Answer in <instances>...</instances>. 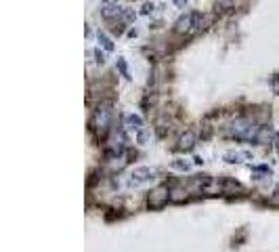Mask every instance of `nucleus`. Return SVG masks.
I'll return each mask as SVG.
<instances>
[{"instance_id":"nucleus-1","label":"nucleus","mask_w":279,"mask_h":252,"mask_svg":"<svg viewBox=\"0 0 279 252\" xmlns=\"http://www.w3.org/2000/svg\"><path fill=\"white\" fill-rule=\"evenodd\" d=\"M112 122H113V105L103 101V103H99L97 109L92 112V118H90V128L92 132L99 137V139H105L110 135L112 130Z\"/></svg>"},{"instance_id":"nucleus-2","label":"nucleus","mask_w":279,"mask_h":252,"mask_svg":"<svg viewBox=\"0 0 279 252\" xmlns=\"http://www.w3.org/2000/svg\"><path fill=\"white\" fill-rule=\"evenodd\" d=\"M258 128L260 126H256L252 120H248V118H237V120H233L227 126V137L237 139V141H256Z\"/></svg>"},{"instance_id":"nucleus-3","label":"nucleus","mask_w":279,"mask_h":252,"mask_svg":"<svg viewBox=\"0 0 279 252\" xmlns=\"http://www.w3.org/2000/svg\"><path fill=\"white\" fill-rule=\"evenodd\" d=\"M204 21H206V17L199 11H187V13H183L181 17L176 19L174 32H176V34H181V36L197 34V32L204 28Z\"/></svg>"},{"instance_id":"nucleus-4","label":"nucleus","mask_w":279,"mask_h":252,"mask_svg":"<svg viewBox=\"0 0 279 252\" xmlns=\"http://www.w3.org/2000/svg\"><path fill=\"white\" fill-rule=\"evenodd\" d=\"M156 175H158V170H156V168H151V166H137V168L128 175L126 185H128L130 189L145 187V185H149L151 181L156 179Z\"/></svg>"},{"instance_id":"nucleus-5","label":"nucleus","mask_w":279,"mask_h":252,"mask_svg":"<svg viewBox=\"0 0 279 252\" xmlns=\"http://www.w3.org/2000/svg\"><path fill=\"white\" fill-rule=\"evenodd\" d=\"M126 130L133 132L135 135V141L139 145H145L147 141H149V128L145 126L143 118L139 114H128L126 116Z\"/></svg>"},{"instance_id":"nucleus-6","label":"nucleus","mask_w":279,"mask_h":252,"mask_svg":"<svg viewBox=\"0 0 279 252\" xmlns=\"http://www.w3.org/2000/svg\"><path fill=\"white\" fill-rule=\"evenodd\" d=\"M168 202H170V189L166 185H158L147 195V204H149L151 210H162Z\"/></svg>"},{"instance_id":"nucleus-7","label":"nucleus","mask_w":279,"mask_h":252,"mask_svg":"<svg viewBox=\"0 0 279 252\" xmlns=\"http://www.w3.org/2000/svg\"><path fill=\"white\" fill-rule=\"evenodd\" d=\"M126 6H122L120 2L115 0H101L99 2V15L107 21H113V19H122V13Z\"/></svg>"},{"instance_id":"nucleus-8","label":"nucleus","mask_w":279,"mask_h":252,"mask_svg":"<svg viewBox=\"0 0 279 252\" xmlns=\"http://www.w3.org/2000/svg\"><path fill=\"white\" fill-rule=\"evenodd\" d=\"M195 143H197L195 132H193V130H185L183 135H181L179 139H176L174 149H176V152H191V149L195 147Z\"/></svg>"},{"instance_id":"nucleus-9","label":"nucleus","mask_w":279,"mask_h":252,"mask_svg":"<svg viewBox=\"0 0 279 252\" xmlns=\"http://www.w3.org/2000/svg\"><path fill=\"white\" fill-rule=\"evenodd\" d=\"M223 160L227 164H244L248 160H252V154L250 152H239V149L237 152H224Z\"/></svg>"},{"instance_id":"nucleus-10","label":"nucleus","mask_w":279,"mask_h":252,"mask_svg":"<svg viewBox=\"0 0 279 252\" xmlns=\"http://www.w3.org/2000/svg\"><path fill=\"white\" fill-rule=\"evenodd\" d=\"M97 40H99V46H103V51H107V53H112V51H113V40L105 34V32H101V30H99Z\"/></svg>"},{"instance_id":"nucleus-11","label":"nucleus","mask_w":279,"mask_h":252,"mask_svg":"<svg viewBox=\"0 0 279 252\" xmlns=\"http://www.w3.org/2000/svg\"><path fill=\"white\" fill-rule=\"evenodd\" d=\"M170 168H172V170H179V172H189V170H191V162L185 160V158H179V160H172Z\"/></svg>"},{"instance_id":"nucleus-12","label":"nucleus","mask_w":279,"mask_h":252,"mask_svg":"<svg viewBox=\"0 0 279 252\" xmlns=\"http://www.w3.org/2000/svg\"><path fill=\"white\" fill-rule=\"evenodd\" d=\"M252 175H254V179H256V181H262V179L271 177V168H267V166H254L252 168Z\"/></svg>"},{"instance_id":"nucleus-13","label":"nucleus","mask_w":279,"mask_h":252,"mask_svg":"<svg viewBox=\"0 0 279 252\" xmlns=\"http://www.w3.org/2000/svg\"><path fill=\"white\" fill-rule=\"evenodd\" d=\"M229 189H233V191H235V189H237V191H244V187L239 185L237 181H233V179H224V181H223V191H224V193H229Z\"/></svg>"},{"instance_id":"nucleus-14","label":"nucleus","mask_w":279,"mask_h":252,"mask_svg":"<svg viewBox=\"0 0 279 252\" xmlns=\"http://www.w3.org/2000/svg\"><path fill=\"white\" fill-rule=\"evenodd\" d=\"M269 139H271V130L267 128V126H260L258 135H256V141H254V143H267Z\"/></svg>"},{"instance_id":"nucleus-15","label":"nucleus","mask_w":279,"mask_h":252,"mask_svg":"<svg viewBox=\"0 0 279 252\" xmlns=\"http://www.w3.org/2000/svg\"><path fill=\"white\" fill-rule=\"evenodd\" d=\"M237 0H216V6L223 11H229V9H235Z\"/></svg>"},{"instance_id":"nucleus-16","label":"nucleus","mask_w":279,"mask_h":252,"mask_svg":"<svg viewBox=\"0 0 279 252\" xmlns=\"http://www.w3.org/2000/svg\"><path fill=\"white\" fill-rule=\"evenodd\" d=\"M115 65H118V69L122 72V76H124V78H130V72H128V63H126V59H124V57H118V63H115Z\"/></svg>"},{"instance_id":"nucleus-17","label":"nucleus","mask_w":279,"mask_h":252,"mask_svg":"<svg viewBox=\"0 0 279 252\" xmlns=\"http://www.w3.org/2000/svg\"><path fill=\"white\" fill-rule=\"evenodd\" d=\"M191 2L193 0H174V6H179V9H187Z\"/></svg>"},{"instance_id":"nucleus-18","label":"nucleus","mask_w":279,"mask_h":252,"mask_svg":"<svg viewBox=\"0 0 279 252\" xmlns=\"http://www.w3.org/2000/svg\"><path fill=\"white\" fill-rule=\"evenodd\" d=\"M95 55H97V63H99V65H103V63H105V53H101V46L95 51Z\"/></svg>"},{"instance_id":"nucleus-19","label":"nucleus","mask_w":279,"mask_h":252,"mask_svg":"<svg viewBox=\"0 0 279 252\" xmlns=\"http://www.w3.org/2000/svg\"><path fill=\"white\" fill-rule=\"evenodd\" d=\"M141 13H143V15H151V13H153V4L145 2V4L141 6Z\"/></svg>"},{"instance_id":"nucleus-20","label":"nucleus","mask_w":279,"mask_h":252,"mask_svg":"<svg viewBox=\"0 0 279 252\" xmlns=\"http://www.w3.org/2000/svg\"><path fill=\"white\" fill-rule=\"evenodd\" d=\"M273 202H277L279 204V183H277V187H275V191H273V198H271Z\"/></svg>"},{"instance_id":"nucleus-21","label":"nucleus","mask_w":279,"mask_h":252,"mask_svg":"<svg viewBox=\"0 0 279 252\" xmlns=\"http://www.w3.org/2000/svg\"><path fill=\"white\" fill-rule=\"evenodd\" d=\"M275 141H277V143H279V130L275 132Z\"/></svg>"}]
</instances>
